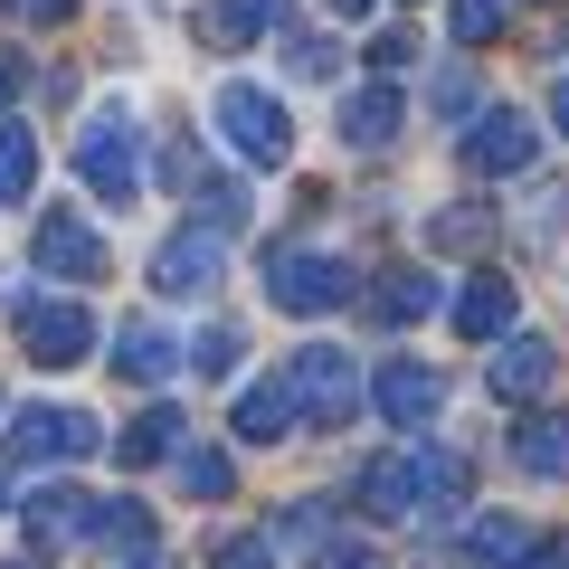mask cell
Returning a JSON list of instances; mask_svg holds the SVG:
<instances>
[{
	"label": "cell",
	"instance_id": "obj_1",
	"mask_svg": "<svg viewBox=\"0 0 569 569\" xmlns=\"http://www.w3.org/2000/svg\"><path fill=\"white\" fill-rule=\"evenodd\" d=\"M77 171H86V190H96L104 209H133V200H142V133H133L123 104H96V114H86Z\"/></svg>",
	"mask_w": 569,
	"mask_h": 569
},
{
	"label": "cell",
	"instance_id": "obj_2",
	"mask_svg": "<svg viewBox=\"0 0 569 569\" xmlns=\"http://www.w3.org/2000/svg\"><path fill=\"white\" fill-rule=\"evenodd\" d=\"M276 380H284V399H295V418H305V427H342L351 408H361V361L332 351V342H305Z\"/></svg>",
	"mask_w": 569,
	"mask_h": 569
},
{
	"label": "cell",
	"instance_id": "obj_3",
	"mask_svg": "<svg viewBox=\"0 0 569 569\" xmlns=\"http://www.w3.org/2000/svg\"><path fill=\"white\" fill-rule=\"evenodd\" d=\"M266 295H276L284 313H342L351 295H361V276H351L342 257H323V247H276V257H266Z\"/></svg>",
	"mask_w": 569,
	"mask_h": 569
},
{
	"label": "cell",
	"instance_id": "obj_4",
	"mask_svg": "<svg viewBox=\"0 0 569 569\" xmlns=\"http://www.w3.org/2000/svg\"><path fill=\"white\" fill-rule=\"evenodd\" d=\"M219 133L238 142L247 162H266V171L295 152V123H284V104L266 96V86H219Z\"/></svg>",
	"mask_w": 569,
	"mask_h": 569
},
{
	"label": "cell",
	"instance_id": "obj_5",
	"mask_svg": "<svg viewBox=\"0 0 569 569\" xmlns=\"http://www.w3.org/2000/svg\"><path fill=\"white\" fill-rule=\"evenodd\" d=\"M20 456H39V466H77V456L104 447V427L86 418V408H20V437H10Z\"/></svg>",
	"mask_w": 569,
	"mask_h": 569
},
{
	"label": "cell",
	"instance_id": "obj_6",
	"mask_svg": "<svg viewBox=\"0 0 569 569\" xmlns=\"http://www.w3.org/2000/svg\"><path fill=\"white\" fill-rule=\"evenodd\" d=\"M531 152H541V133H531L522 104H493V114H475V133H466V162L485 171V181H503V171H531Z\"/></svg>",
	"mask_w": 569,
	"mask_h": 569
},
{
	"label": "cell",
	"instance_id": "obj_7",
	"mask_svg": "<svg viewBox=\"0 0 569 569\" xmlns=\"http://www.w3.org/2000/svg\"><path fill=\"white\" fill-rule=\"evenodd\" d=\"M20 342H29L39 370H77L86 342H96V313H86V305H29L20 313Z\"/></svg>",
	"mask_w": 569,
	"mask_h": 569
},
{
	"label": "cell",
	"instance_id": "obj_8",
	"mask_svg": "<svg viewBox=\"0 0 569 569\" xmlns=\"http://www.w3.org/2000/svg\"><path fill=\"white\" fill-rule=\"evenodd\" d=\"M219 276H228V247L209 238V228H181V238L152 247V284H162V295H209Z\"/></svg>",
	"mask_w": 569,
	"mask_h": 569
},
{
	"label": "cell",
	"instance_id": "obj_9",
	"mask_svg": "<svg viewBox=\"0 0 569 569\" xmlns=\"http://www.w3.org/2000/svg\"><path fill=\"white\" fill-rule=\"evenodd\" d=\"M370 399H380V418H389V427H427L437 408H447V380H437L427 361H380Z\"/></svg>",
	"mask_w": 569,
	"mask_h": 569
},
{
	"label": "cell",
	"instance_id": "obj_10",
	"mask_svg": "<svg viewBox=\"0 0 569 569\" xmlns=\"http://www.w3.org/2000/svg\"><path fill=\"white\" fill-rule=\"evenodd\" d=\"M361 503L380 512V522H408V512L427 503V466H418V447H408V456H370V466H361Z\"/></svg>",
	"mask_w": 569,
	"mask_h": 569
},
{
	"label": "cell",
	"instance_id": "obj_11",
	"mask_svg": "<svg viewBox=\"0 0 569 569\" xmlns=\"http://www.w3.org/2000/svg\"><path fill=\"white\" fill-rule=\"evenodd\" d=\"M39 266L67 276V284H86V276H104V247H96V228L77 209H58V219H39Z\"/></svg>",
	"mask_w": 569,
	"mask_h": 569
},
{
	"label": "cell",
	"instance_id": "obj_12",
	"mask_svg": "<svg viewBox=\"0 0 569 569\" xmlns=\"http://www.w3.org/2000/svg\"><path fill=\"white\" fill-rule=\"evenodd\" d=\"M456 332H466V342H503L512 332V276H475L466 295H456Z\"/></svg>",
	"mask_w": 569,
	"mask_h": 569
},
{
	"label": "cell",
	"instance_id": "obj_13",
	"mask_svg": "<svg viewBox=\"0 0 569 569\" xmlns=\"http://www.w3.org/2000/svg\"><path fill=\"white\" fill-rule=\"evenodd\" d=\"M171 361H181V342H171L162 323H123V332H114V380H142V389H152Z\"/></svg>",
	"mask_w": 569,
	"mask_h": 569
},
{
	"label": "cell",
	"instance_id": "obj_14",
	"mask_svg": "<svg viewBox=\"0 0 569 569\" xmlns=\"http://www.w3.org/2000/svg\"><path fill=\"white\" fill-rule=\"evenodd\" d=\"M512 466L522 475H569V418L560 408H541V418L512 427Z\"/></svg>",
	"mask_w": 569,
	"mask_h": 569
},
{
	"label": "cell",
	"instance_id": "obj_15",
	"mask_svg": "<svg viewBox=\"0 0 569 569\" xmlns=\"http://www.w3.org/2000/svg\"><path fill=\"white\" fill-rule=\"evenodd\" d=\"M342 142H351V152H380V142H399V96H389V86L342 96Z\"/></svg>",
	"mask_w": 569,
	"mask_h": 569
},
{
	"label": "cell",
	"instance_id": "obj_16",
	"mask_svg": "<svg viewBox=\"0 0 569 569\" xmlns=\"http://www.w3.org/2000/svg\"><path fill=\"white\" fill-rule=\"evenodd\" d=\"M295 427H305V418H295L284 380H257V389L238 399V437H247V447H276V437H295Z\"/></svg>",
	"mask_w": 569,
	"mask_h": 569
},
{
	"label": "cell",
	"instance_id": "obj_17",
	"mask_svg": "<svg viewBox=\"0 0 569 569\" xmlns=\"http://www.w3.org/2000/svg\"><path fill=\"white\" fill-rule=\"evenodd\" d=\"M29 531H39V541H77V531H96V503H86L77 485H39L29 493Z\"/></svg>",
	"mask_w": 569,
	"mask_h": 569
},
{
	"label": "cell",
	"instance_id": "obj_18",
	"mask_svg": "<svg viewBox=\"0 0 569 569\" xmlns=\"http://www.w3.org/2000/svg\"><path fill=\"white\" fill-rule=\"evenodd\" d=\"M114 456H123V466H162V456H181V408H142V418L114 437Z\"/></svg>",
	"mask_w": 569,
	"mask_h": 569
},
{
	"label": "cell",
	"instance_id": "obj_19",
	"mask_svg": "<svg viewBox=\"0 0 569 569\" xmlns=\"http://www.w3.org/2000/svg\"><path fill=\"white\" fill-rule=\"evenodd\" d=\"M266 20H284V0H209V20H200V39L209 48H247Z\"/></svg>",
	"mask_w": 569,
	"mask_h": 569
},
{
	"label": "cell",
	"instance_id": "obj_20",
	"mask_svg": "<svg viewBox=\"0 0 569 569\" xmlns=\"http://www.w3.org/2000/svg\"><path fill=\"white\" fill-rule=\"evenodd\" d=\"M550 389V351L541 342H503L493 351V399H541Z\"/></svg>",
	"mask_w": 569,
	"mask_h": 569
},
{
	"label": "cell",
	"instance_id": "obj_21",
	"mask_svg": "<svg viewBox=\"0 0 569 569\" xmlns=\"http://www.w3.org/2000/svg\"><path fill=\"white\" fill-rule=\"evenodd\" d=\"M370 313H380V323H418V313H437V276H389V284H370Z\"/></svg>",
	"mask_w": 569,
	"mask_h": 569
},
{
	"label": "cell",
	"instance_id": "obj_22",
	"mask_svg": "<svg viewBox=\"0 0 569 569\" xmlns=\"http://www.w3.org/2000/svg\"><path fill=\"white\" fill-rule=\"evenodd\" d=\"M29 181H39V133L0 123V200H29Z\"/></svg>",
	"mask_w": 569,
	"mask_h": 569
},
{
	"label": "cell",
	"instance_id": "obj_23",
	"mask_svg": "<svg viewBox=\"0 0 569 569\" xmlns=\"http://www.w3.org/2000/svg\"><path fill=\"white\" fill-rule=\"evenodd\" d=\"M190 200H200V219H190V228H209V238H228V228H247V190H238V181H200Z\"/></svg>",
	"mask_w": 569,
	"mask_h": 569
},
{
	"label": "cell",
	"instance_id": "obj_24",
	"mask_svg": "<svg viewBox=\"0 0 569 569\" xmlns=\"http://www.w3.org/2000/svg\"><path fill=\"white\" fill-rule=\"evenodd\" d=\"M181 485H190V493H200V503H219V493H228V485H238V466H228V456H219V447H181Z\"/></svg>",
	"mask_w": 569,
	"mask_h": 569
},
{
	"label": "cell",
	"instance_id": "obj_25",
	"mask_svg": "<svg viewBox=\"0 0 569 569\" xmlns=\"http://www.w3.org/2000/svg\"><path fill=\"white\" fill-rule=\"evenodd\" d=\"M427 238H437V247H485V238H493V209H437Z\"/></svg>",
	"mask_w": 569,
	"mask_h": 569
},
{
	"label": "cell",
	"instance_id": "obj_26",
	"mask_svg": "<svg viewBox=\"0 0 569 569\" xmlns=\"http://www.w3.org/2000/svg\"><path fill=\"white\" fill-rule=\"evenodd\" d=\"M238 351H247L238 332H228V323H209L200 342H190V370H200V380H228V370H238Z\"/></svg>",
	"mask_w": 569,
	"mask_h": 569
},
{
	"label": "cell",
	"instance_id": "obj_27",
	"mask_svg": "<svg viewBox=\"0 0 569 569\" xmlns=\"http://www.w3.org/2000/svg\"><path fill=\"white\" fill-rule=\"evenodd\" d=\"M96 541H152V512H142V503H96Z\"/></svg>",
	"mask_w": 569,
	"mask_h": 569
},
{
	"label": "cell",
	"instance_id": "obj_28",
	"mask_svg": "<svg viewBox=\"0 0 569 569\" xmlns=\"http://www.w3.org/2000/svg\"><path fill=\"white\" fill-rule=\"evenodd\" d=\"M503 10L512 0H456V48H485L493 29H503Z\"/></svg>",
	"mask_w": 569,
	"mask_h": 569
},
{
	"label": "cell",
	"instance_id": "obj_29",
	"mask_svg": "<svg viewBox=\"0 0 569 569\" xmlns=\"http://www.w3.org/2000/svg\"><path fill=\"white\" fill-rule=\"evenodd\" d=\"M332 531V503H295V512H276V541H295V550H313Z\"/></svg>",
	"mask_w": 569,
	"mask_h": 569
},
{
	"label": "cell",
	"instance_id": "obj_30",
	"mask_svg": "<svg viewBox=\"0 0 569 569\" xmlns=\"http://www.w3.org/2000/svg\"><path fill=\"white\" fill-rule=\"evenodd\" d=\"M512 550H522L512 522H475V560H512Z\"/></svg>",
	"mask_w": 569,
	"mask_h": 569
},
{
	"label": "cell",
	"instance_id": "obj_31",
	"mask_svg": "<svg viewBox=\"0 0 569 569\" xmlns=\"http://www.w3.org/2000/svg\"><path fill=\"white\" fill-rule=\"evenodd\" d=\"M512 569H569V531H541V541H531Z\"/></svg>",
	"mask_w": 569,
	"mask_h": 569
},
{
	"label": "cell",
	"instance_id": "obj_32",
	"mask_svg": "<svg viewBox=\"0 0 569 569\" xmlns=\"http://www.w3.org/2000/svg\"><path fill=\"white\" fill-rule=\"evenodd\" d=\"M209 569H276V550H266V541H228Z\"/></svg>",
	"mask_w": 569,
	"mask_h": 569
},
{
	"label": "cell",
	"instance_id": "obj_33",
	"mask_svg": "<svg viewBox=\"0 0 569 569\" xmlns=\"http://www.w3.org/2000/svg\"><path fill=\"white\" fill-rule=\"evenodd\" d=\"M295 77H332V39H295Z\"/></svg>",
	"mask_w": 569,
	"mask_h": 569
},
{
	"label": "cell",
	"instance_id": "obj_34",
	"mask_svg": "<svg viewBox=\"0 0 569 569\" xmlns=\"http://www.w3.org/2000/svg\"><path fill=\"white\" fill-rule=\"evenodd\" d=\"M10 10H20V20H67L77 0H10Z\"/></svg>",
	"mask_w": 569,
	"mask_h": 569
},
{
	"label": "cell",
	"instance_id": "obj_35",
	"mask_svg": "<svg viewBox=\"0 0 569 569\" xmlns=\"http://www.w3.org/2000/svg\"><path fill=\"white\" fill-rule=\"evenodd\" d=\"M332 569H389V560H370V550H342V560H332Z\"/></svg>",
	"mask_w": 569,
	"mask_h": 569
},
{
	"label": "cell",
	"instance_id": "obj_36",
	"mask_svg": "<svg viewBox=\"0 0 569 569\" xmlns=\"http://www.w3.org/2000/svg\"><path fill=\"white\" fill-rule=\"evenodd\" d=\"M550 114H560V133H569V77H560V96H550Z\"/></svg>",
	"mask_w": 569,
	"mask_h": 569
},
{
	"label": "cell",
	"instance_id": "obj_37",
	"mask_svg": "<svg viewBox=\"0 0 569 569\" xmlns=\"http://www.w3.org/2000/svg\"><path fill=\"white\" fill-rule=\"evenodd\" d=\"M10 86H20V67H10V58H0V104H10Z\"/></svg>",
	"mask_w": 569,
	"mask_h": 569
},
{
	"label": "cell",
	"instance_id": "obj_38",
	"mask_svg": "<svg viewBox=\"0 0 569 569\" xmlns=\"http://www.w3.org/2000/svg\"><path fill=\"white\" fill-rule=\"evenodd\" d=\"M332 10H351V20H370V0H332Z\"/></svg>",
	"mask_w": 569,
	"mask_h": 569
},
{
	"label": "cell",
	"instance_id": "obj_39",
	"mask_svg": "<svg viewBox=\"0 0 569 569\" xmlns=\"http://www.w3.org/2000/svg\"><path fill=\"white\" fill-rule=\"evenodd\" d=\"M0 493H10V456H0ZM0 512H10V503H0Z\"/></svg>",
	"mask_w": 569,
	"mask_h": 569
},
{
	"label": "cell",
	"instance_id": "obj_40",
	"mask_svg": "<svg viewBox=\"0 0 569 569\" xmlns=\"http://www.w3.org/2000/svg\"><path fill=\"white\" fill-rule=\"evenodd\" d=\"M123 569H162V560H123Z\"/></svg>",
	"mask_w": 569,
	"mask_h": 569
},
{
	"label": "cell",
	"instance_id": "obj_41",
	"mask_svg": "<svg viewBox=\"0 0 569 569\" xmlns=\"http://www.w3.org/2000/svg\"><path fill=\"white\" fill-rule=\"evenodd\" d=\"M10 569H29V560H10Z\"/></svg>",
	"mask_w": 569,
	"mask_h": 569
}]
</instances>
